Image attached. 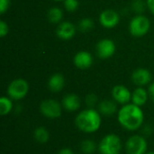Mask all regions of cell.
Listing matches in <instances>:
<instances>
[{
  "mask_svg": "<svg viewBox=\"0 0 154 154\" xmlns=\"http://www.w3.org/2000/svg\"><path fill=\"white\" fill-rule=\"evenodd\" d=\"M30 90V86L27 80L24 79H15L10 82V84L7 87V96L14 100V101H19L23 99L29 93Z\"/></svg>",
  "mask_w": 154,
  "mask_h": 154,
  "instance_id": "cell-4",
  "label": "cell"
},
{
  "mask_svg": "<svg viewBox=\"0 0 154 154\" xmlns=\"http://www.w3.org/2000/svg\"><path fill=\"white\" fill-rule=\"evenodd\" d=\"M65 86V78L60 73L52 74L48 79V88L54 93L60 92Z\"/></svg>",
  "mask_w": 154,
  "mask_h": 154,
  "instance_id": "cell-15",
  "label": "cell"
},
{
  "mask_svg": "<svg viewBox=\"0 0 154 154\" xmlns=\"http://www.w3.org/2000/svg\"><path fill=\"white\" fill-rule=\"evenodd\" d=\"M98 110L87 108L80 111L75 118V125L85 134H94L97 132L102 125V117Z\"/></svg>",
  "mask_w": 154,
  "mask_h": 154,
  "instance_id": "cell-2",
  "label": "cell"
},
{
  "mask_svg": "<svg viewBox=\"0 0 154 154\" xmlns=\"http://www.w3.org/2000/svg\"><path fill=\"white\" fill-rule=\"evenodd\" d=\"M152 79V73L149 69L139 68L132 73V80L138 87H143L151 83Z\"/></svg>",
  "mask_w": 154,
  "mask_h": 154,
  "instance_id": "cell-12",
  "label": "cell"
},
{
  "mask_svg": "<svg viewBox=\"0 0 154 154\" xmlns=\"http://www.w3.org/2000/svg\"><path fill=\"white\" fill-rule=\"evenodd\" d=\"M116 102L115 100H109V99H105L98 103L97 105V110L98 112L105 116H111L117 113V106Z\"/></svg>",
  "mask_w": 154,
  "mask_h": 154,
  "instance_id": "cell-16",
  "label": "cell"
},
{
  "mask_svg": "<svg viewBox=\"0 0 154 154\" xmlns=\"http://www.w3.org/2000/svg\"><path fill=\"white\" fill-rule=\"evenodd\" d=\"M117 121L125 130L134 132L143 126L144 123V114L142 107L133 103H128L122 106L118 110Z\"/></svg>",
  "mask_w": 154,
  "mask_h": 154,
  "instance_id": "cell-1",
  "label": "cell"
},
{
  "mask_svg": "<svg viewBox=\"0 0 154 154\" xmlns=\"http://www.w3.org/2000/svg\"><path fill=\"white\" fill-rule=\"evenodd\" d=\"M119 22H120V15L115 10L106 9L104 10L99 14V23L103 27L106 29L115 28L119 23Z\"/></svg>",
  "mask_w": 154,
  "mask_h": 154,
  "instance_id": "cell-9",
  "label": "cell"
},
{
  "mask_svg": "<svg viewBox=\"0 0 154 154\" xmlns=\"http://www.w3.org/2000/svg\"><path fill=\"white\" fill-rule=\"evenodd\" d=\"M57 154H75L74 152L70 149V148H68V147H64V148H61Z\"/></svg>",
  "mask_w": 154,
  "mask_h": 154,
  "instance_id": "cell-28",
  "label": "cell"
},
{
  "mask_svg": "<svg viewBox=\"0 0 154 154\" xmlns=\"http://www.w3.org/2000/svg\"><path fill=\"white\" fill-rule=\"evenodd\" d=\"M145 154H154V152H146Z\"/></svg>",
  "mask_w": 154,
  "mask_h": 154,
  "instance_id": "cell-32",
  "label": "cell"
},
{
  "mask_svg": "<svg viewBox=\"0 0 154 154\" xmlns=\"http://www.w3.org/2000/svg\"><path fill=\"white\" fill-rule=\"evenodd\" d=\"M143 133H145V134H152V128L150 125H146L143 128Z\"/></svg>",
  "mask_w": 154,
  "mask_h": 154,
  "instance_id": "cell-31",
  "label": "cell"
},
{
  "mask_svg": "<svg viewBox=\"0 0 154 154\" xmlns=\"http://www.w3.org/2000/svg\"><path fill=\"white\" fill-rule=\"evenodd\" d=\"M85 103L89 108H94L97 105V97L95 94H88L85 98Z\"/></svg>",
  "mask_w": 154,
  "mask_h": 154,
  "instance_id": "cell-24",
  "label": "cell"
},
{
  "mask_svg": "<svg viewBox=\"0 0 154 154\" xmlns=\"http://www.w3.org/2000/svg\"><path fill=\"white\" fill-rule=\"evenodd\" d=\"M64 7L69 12H74L79 8V0H64Z\"/></svg>",
  "mask_w": 154,
  "mask_h": 154,
  "instance_id": "cell-23",
  "label": "cell"
},
{
  "mask_svg": "<svg viewBox=\"0 0 154 154\" xmlns=\"http://www.w3.org/2000/svg\"><path fill=\"white\" fill-rule=\"evenodd\" d=\"M54 1H56V2H60V1H64V0H54Z\"/></svg>",
  "mask_w": 154,
  "mask_h": 154,
  "instance_id": "cell-33",
  "label": "cell"
},
{
  "mask_svg": "<svg viewBox=\"0 0 154 154\" xmlns=\"http://www.w3.org/2000/svg\"><path fill=\"white\" fill-rule=\"evenodd\" d=\"M133 9L134 12L138 13V14H142L141 13H143L145 9V4L143 0H135L133 3Z\"/></svg>",
  "mask_w": 154,
  "mask_h": 154,
  "instance_id": "cell-25",
  "label": "cell"
},
{
  "mask_svg": "<svg viewBox=\"0 0 154 154\" xmlns=\"http://www.w3.org/2000/svg\"><path fill=\"white\" fill-rule=\"evenodd\" d=\"M80 150L84 154H93L97 150V144L91 139H85L80 143Z\"/></svg>",
  "mask_w": 154,
  "mask_h": 154,
  "instance_id": "cell-21",
  "label": "cell"
},
{
  "mask_svg": "<svg viewBox=\"0 0 154 154\" xmlns=\"http://www.w3.org/2000/svg\"><path fill=\"white\" fill-rule=\"evenodd\" d=\"M146 5L151 13L154 14V0H146Z\"/></svg>",
  "mask_w": 154,
  "mask_h": 154,
  "instance_id": "cell-30",
  "label": "cell"
},
{
  "mask_svg": "<svg viewBox=\"0 0 154 154\" xmlns=\"http://www.w3.org/2000/svg\"><path fill=\"white\" fill-rule=\"evenodd\" d=\"M125 149L126 154H145L147 152L148 143L143 135L134 134L127 139Z\"/></svg>",
  "mask_w": 154,
  "mask_h": 154,
  "instance_id": "cell-7",
  "label": "cell"
},
{
  "mask_svg": "<svg viewBox=\"0 0 154 154\" xmlns=\"http://www.w3.org/2000/svg\"><path fill=\"white\" fill-rule=\"evenodd\" d=\"M10 0H0V13L1 14H5L9 6H10Z\"/></svg>",
  "mask_w": 154,
  "mask_h": 154,
  "instance_id": "cell-27",
  "label": "cell"
},
{
  "mask_svg": "<svg viewBox=\"0 0 154 154\" xmlns=\"http://www.w3.org/2000/svg\"><path fill=\"white\" fill-rule=\"evenodd\" d=\"M50 132L43 126L37 127L33 132V138L39 143H46L50 140Z\"/></svg>",
  "mask_w": 154,
  "mask_h": 154,
  "instance_id": "cell-19",
  "label": "cell"
},
{
  "mask_svg": "<svg viewBox=\"0 0 154 154\" xmlns=\"http://www.w3.org/2000/svg\"><path fill=\"white\" fill-rule=\"evenodd\" d=\"M94 22L90 18H83L79 23V28L81 32H88L94 27Z\"/></svg>",
  "mask_w": 154,
  "mask_h": 154,
  "instance_id": "cell-22",
  "label": "cell"
},
{
  "mask_svg": "<svg viewBox=\"0 0 154 154\" xmlns=\"http://www.w3.org/2000/svg\"><path fill=\"white\" fill-rule=\"evenodd\" d=\"M122 149V140L116 134L105 135L97 144V151L100 154H120Z\"/></svg>",
  "mask_w": 154,
  "mask_h": 154,
  "instance_id": "cell-3",
  "label": "cell"
},
{
  "mask_svg": "<svg viewBox=\"0 0 154 154\" xmlns=\"http://www.w3.org/2000/svg\"><path fill=\"white\" fill-rule=\"evenodd\" d=\"M62 105L55 99H45L40 104L41 114L48 119H57L62 114Z\"/></svg>",
  "mask_w": 154,
  "mask_h": 154,
  "instance_id": "cell-6",
  "label": "cell"
},
{
  "mask_svg": "<svg viewBox=\"0 0 154 154\" xmlns=\"http://www.w3.org/2000/svg\"><path fill=\"white\" fill-rule=\"evenodd\" d=\"M13 99H11L8 96L7 97H2L0 98V115L1 116H7L9 115L13 108Z\"/></svg>",
  "mask_w": 154,
  "mask_h": 154,
  "instance_id": "cell-20",
  "label": "cell"
},
{
  "mask_svg": "<svg viewBox=\"0 0 154 154\" xmlns=\"http://www.w3.org/2000/svg\"><path fill=\"white\" fill-rule=\"evenodd\" d=\"M149 98V93L143 87L136 88L134 92H132V100L131 102L140 107L143 106Z\"/></svg>",
  "mask_w": 154,
  "mask_h": 154,
  "instance_id": "cell-17",
  "label": "cell"
},
{
  "mask_svg": "<svg viewBox=\"0 0 154 154\" xmlns=\"http://www.w3.org/2000/svg\"><path fill=\"white\" fill-rule=\"evenodd\" d=\"M61 105L63 109L68 112H76L81 106V100L79 97L76 94L70 93L67 94L61 101Z\"/></svg>",
  "mask_w": 154,
  "mask_h": 154,
  "instance_id": "cell-14",
  "label": "cell"
},
{
  "mask_svg": "<svg viewBox=\"0 0 154 154\" xmlns=\"http://www.w3.org/2000/svg\"><path fill=\"white\" fill-rule=\"evenodd\" d=\"M47 17H48V20H49L50 23L59 24L60 23L62 22L63 11L60 8L57 7V6H53V7H51V8H50L48 10Z\"/></svg>",
  "mask_w": 154,
  "mask_h": 154,
  "instance_id": "cell-18",
  "label": "cell"
},
{
  "mask_svg": "<svg viewBox=\"0 0 154 154\" xmlns=\"http://www.w3.org/2000/svg\"><path fill=\"white\" fill-rule=\"evenodd\" d=\"M148 93H149V97L152 98V100L154 102V82H152L148 88Z\"/></svg>",
  "mask_w": 154,
  "mask_h": 154,
  "instance_id": "cell-29",
  "label": "cell"
},
{
  "mask_svg": "<svg viewBox=\"0 0 154 154\" xmlns=\"http://www.w3.org/2000/svg\"><path fill=\"white\" fill-rule=\"evenodd\" d=\"M9 32V26L5 21H0V36L5 37Z\"/></svg>",
  "mask_w": 154,
  "mask_h": 154,
  "instance_id": "cell-26",
  "label": "cell"
},
{
  "mask_svg": "<svg viewBox=\"0 0 154 154\" xmlns=\"http://www.w3.org/2000/svg\"><path fill=\"white\" fill-rule=\"evenodd\" d=\"M56 34L61 40H70L76 34V26L69 21H63L58 24Z\"/></svg>",
  "mask_w": 154,
  "mask_h": 154,
  "instance_id": "cell-11",
  "label": "cell"
},
{
  "mask_svg": "<svg viewBox=\"0 0 154 154\" xmlns=\"http://www.w3.org/2000/svg\"><path fill=\"white\" fill-rule=\"evenodd\" d=\"M151 29V22L149 18L143 14L135 15L129 23V32L134 37H143Z\"/></svg>",
  "mask_w": 154,
  "mask_h": 154,
  "instance_id": "cell-5",
  "label": "cell"
},
{
  "mask_svg": "<svg viewBox=\"0 0 154 154\" xmlns=\"http://www.w3.org/2000/svg\"><path fill=\"white\" fill-rule=\"evenodd\" d=\"M112 97L117 104L124 106L132 100V92L124 85H116L112 89Z\"/></svg>",
  "mask_w": 154,
  "mask_h": 154,
  "instance_id": "cell-10",
  "label": "cell"
},
{
  "mask_svg": "<svg viewBox=\"0 0 154 154\" xmlns=\"http://www.w3.org/2000/svg\"><path fill=\"white\" fill-rule=\"evenodd\" d=\"M73 63L79 69H87L93 64V56L87 51H80L74 56Z\"/></svg>",
  "mask_w": 154,
  "mask_h": 154,
  "instance_id": "cell-13",
  "label": "cell"
},
{
  "mask_svg": "<svg viewBox=\"0 0 154 154\" xmlns=\"http://www.w3.org/2000/svg\"><path fill=\"white\" fill-rule=\"evenodd\" d=\"M96 50H97V54L100 59L107 60L116 53V46L113 40L103 39L97 42Z\"/></svg>",
  "mask_w": 154,
  "mask_h": 154,
  "instance_id": "cell-8",
  "label": "cell"
}]
</instances>
